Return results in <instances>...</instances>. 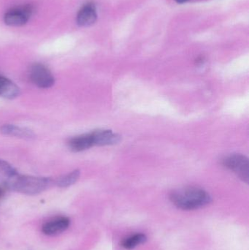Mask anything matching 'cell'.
I'll return each mask as SVG.
<instances>
[{
	"label": "cell",
	"instance_id": "1",
	"mask_svg": "<svg viewBox=\"0 0 249 250\" xmlns=\"http://www.w3.org/2000/svg\"><path fill=\"white\" fill-rule=\"evenodd\" d=\"M171 202L180 209H198L211 203L209 192L197 188H186L173 191L170 196Z\"/></svg>",
	"mask_w": 249,
	"mask_h": 250
},
{
	"label": "cell",
	"instance_id": "2",
	"mask_svg": "<svg viewBox=\"0 0 249 250\" xmlns=\"http://www.w3.org/2000/svg\"><path fill=\"white\" fill-rule=\"evenodd\" d=\"M54 182L50 178L23 176L18 173L5 186L11 190L32 195L46 190Z\"/></svg>",
	"mask_w": 249,
	"mask_h": 250
},
{
	"label": "cell",
	"instance_id": "3",
	"mask_svg": "<svg viewBox=\"0 0 249 250\" xmlns=\"http://www.w3.org/2000/svg\"><path fill=\"white\" fill-rule=\"evenodd\" d=\"M223 165L246 183H249V162L246 156L240 154H231L224 159Z\"/></svg>",
	"mask_w": 249,
	"mask_h": 250
},
{
	"label": "cell",
	"instance_id": "4",
	"mask_svg": "<svg viewBox=\"0 0 249 250\" xmlns=\"http://www.w3.org/2000/svg\"><path fill=\"white\" fill-rule=\"evenodd\" d=\"M31 82L41 89H48L54 86L55 79L51 72L42 64H34L29 70Z\"/></svg>",
	"mask_w": 249,
	"mask_h": 250
},
{
	"label": "cell",
	"instance_id": "5",
	"mask_svg": "<svg viewBox=\"0 0 249 250\" xmlns=\"http://www.w3.org/2000/svg\"><path fill=\"white\" fill-rule=\"evenodd\" d=\"M32 10V7L28 5L10 9L4 15V23L10 26H23L30 19Z\"/></svg>",
	"mask_w": 249,
	"mask_h": 250
},
{
	"label": "cell",
	"instance_id": "6",
	"mask_svg": "<svg viewBox=\"0 0 249 250\" xmlns=\"http://www.w3.org/2000/svg\"><path fill=\"white\" fill-rule=\"evenodd\" d=\"M91 133L95 146L115 145L121 141V135L109 129H98Z\"/></svg>",
	"mask_w": 249,
	"mask_h": 250
},
{
	"label": "cell",
	"instance_id": "7",
	"mask_svg": "<svg viewBox=\"0 0 249 250\" xmlns=\"http://www.w3.org/2000/svg\"><path fill=\"white\" fill-rule=\"evenodd\" d=\"M70 219L66 217H56L46 222L42 226V231L44 234L48 236L59 234L65 231L70 226Z\"/></svg>",
	"mask_w": 249,
	"mask_h": 250
},
{
	"label": "cell",
	"instance_id": "8",
	"mask_svg": "<svg viewBox=\"0 0 249 250\" xmlns=\"http://www.w3.org/2000/svg\"><path fill=\"white\" fill-rule=\"evenodd\" d=\"M97 19L96 7L92 3L85 4L77 15V23L80 26H89L93 24Z\"/></svg>",
	"mask_w": 249,
	"mask_h": 250
},
{
	"label": "cell",
	"instance_id": "9",
	"mask_svg": "<svg viewBox=\"0 0 249 250\" xmlns=\"http://www.w3.org/2000/svg\"><path fill=\"white\" fill-rule=\"evenodd\" d=\"M68 145L70 149L76 152L85 151L95 146L92 133L74 137L69 141Z\"/></svg>",
	"mask_w": 249,
	"mask_h": 250
},
{
	"label": "cell",
	"instance_id": "10",
	"mask_svg": "<svg viewBox=\"0 0 249 250\" xmlns=\"http://www.w3.org/2000/svg\"><path fill=\"white\" fill-rule=\"evenodd\" d=\"M19 86L7 78L0 76V97L6 99H14L20 95Z\"/></svg>",
	"mask_w": 249,
	"mask_h": 250
},
{
	"label": "cell",
	"instance_id": "11",
	"mask_svg": "<svg viewBox=\"0 0 249 250\" xmlns=\"http://www.w3.org/2000/svg\"><path fill=\"white\" fill-rule=\"evenodd\" d=\"M0 130L4 135L24 138V139H32L35 136V133L31 129L20 127V126H16V125H3Z\"/></svg>",
	"mask_w": 249,
	"mask_h": 250
},
{
	"label": "cell",
	"instance_id": "12",
	"mask_svg": "<svg viewBox=\"0 0 249 250\" xmlns=\"http://www.w3.org/2000/svg\"><path fill=\"white\" fill-rule=\"evenodd\" d=\"M17 174L13 166L4 160H0V182L6 185Z\"/></svg>",
	"mask_w": 249,
	"mask_h": 250
},
{
	"label": "cell",
	"instance_id": "13",
	"mask_svg": "<svg viewBox=\"0 0 249 250\" xmlns=\"http://www.w3.org/2000/svg\"><path fill=\"white\" fill-rule=\"evenodd\" d=\"M147 241V236L143 233H136L129 236L121 242V246L125 250H133Z\"/></svg>",
	"mask_w": 249,
	"mask_h": 250
},
{
	"label": "cell",
	"instance_id": "14",
	"mask_svg": "<svg viewBox=\"0 0 249 250\" xmlns=\"http://www.w3.org/2000/svg\"><path fill=\"white\" fill-rule=\"evenodd\" d=\"M80 172L79 170L70 172V173L60 176L55 181V185L59 188H64L74 185L80 177Z\"/></svg>",
	"mask_w": 249,
	"mask_h": 250
},
{
	"label": "cell",
	"instance_id": "15",
	"mask_svg": "<svg viewBox=\"0 0 249 250\" xmlns=\"http://www.w3.org/2000/svg\"><path fill=\"white\" fill-rule=\"evenodd\" d=\"M4 195V189L0 187V199L3 198Z\"/></svg>",
	"mask_w": 249,
	"mask_h": 250
},
{
	"label": "cell",
	"instance_id": "16",
	"mask_svg": "<svg viewBox=\"0 0 249 250\" xmlns=\"http://www.w3.org/2000/svg\"><path fill=\"white\" fill-rule=\"evenodd\" d=\"M176 2L179 3V4H183V3L187 2V1H190V0H175Z\"/></svg>",
	"mask_w": 249,
	"mask_h": 250
}]
</instances>
